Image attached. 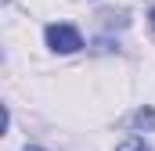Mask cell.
<instances>
[{
    "label": "cell",
    "instance_id": "obj_3",
    "mask_svg": "<svg viewBox=\"0 0 155 151\" xmlns=\"http://www.w3.org/2000/svg\"><path fill=\"white\" fill-rule=\"evenodd\" d=\"M116 151H152L148 144H144V137H126V140H119Z\"/></svg>",
    "mask_w": 155,
    "mask_h": 151
},
{
    "label": "cell",
    "instance_id": "obj_5",
    "mask_svg": "<svg viewBox=\"0 0 155 151\" xmlns=\"http://www.w3.org/2000/svg\"><path fill=\"white\" fill-rule=\"evenodd\" d=\"M25 151H43V148H25Z\"/></svg>",
    "mask_w": 155,
    "mask_h": 151
},
{
    "label": "cell",
    "instance_id": "obj_4",
    "mask_svg": "<svg viewBox=\"0 0 155 151\" xmlns=\"http://www.w3.org/2000/svg\"><path fill=\"white\" fill-rule=\"evenodd\" d=\"M152 29H155V7H152Z\"/></svg>",
    "mask_w": 155,
    "mask_h": 151
},
{
    "label": "cell",
    "instance_id": "obj_2",
    "mask_svg": "<svg viewBox=\"0 0 155 151\" xmlns=\"http://www.w3.org/2000/svg\"><path fill=\"white\" fill-rule=\"evenodd\" d=\"M134 126L155 130V108H137V115H134Z\"/></svg>",
    "mask_w": 155,
    "mask_h": 151
},
{
    "label": "cell",
    "instance_id": "obj_1",
    "mask_svg": "<svg viewBox=\"0 0 155 151\" xmlns=\"http://www.w3.org/2000/svg\"><path fill=\"white\" fill-rule=\"evenodd\" d=\"M47 43L58 54H72V50L83 47V36H79L72 25H47Z\"/></svg>",
    "mask_w": 155,
    "mask_h": 151
}]
</instances>
